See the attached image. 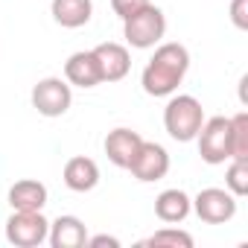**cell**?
<instances>
[{"mask_svg": "<svg viewBox=\"0 0 248 248\" xmlns=\"http://www.w3.org/2000/svg\"><path fill=\"white\" fill-rule=\"evenodd\" d=\"M187 70H190V50L178 41H167L155 47L152 59L140 73V85L149 96H170L178 91Z\"/></svg>", "mask_w": 248, "mask_h": 248, "instance_id": "obj_1", "label": "cell"}, {"mask_svg": "<svg viewBox=\"0 0 248 248\" xmlns=\"http://www.w3.org/2000/svg\"><path fill=\"white\" fill-rule=\"evenodd\" d=\"M204 123V108L190 93H170V102L164 108V129L172 140L190 143L196 140L199 129Z\"/></svg>", "mask_w": 248, "mask_h": 248, "instance_id": "obj_2", "label": "cell"}, {"mask_svg": "<svg viewBox=\"0 0 248 248\" xmlns=\"http://www.w3.org/2000/svg\"><path fill=\"white\" fill-rule=\"evenodd\" d=\"M164 35H167V15L155 3H146L143 9L123 21V38L135 50H152L164 41Z\"/></svg>", "mask_w": 248, "mask_h": 248, "instance_id": "obj_3", "label": "cell"}, {"mask_svg": "<svg viewBox=\"0 0 248 248\" xmlns=\"http://www.w3.org/2000/svg\"><path fill=\"white\" fill-rule=\"evenodd\" d=\"M199 143V155L204 164L219 167L225 161H231V117H204L202 129L196 135Z\"/></svg>", "mask_w": 248, "mask_h": 248, "instance_id": "obj_4", "label": "cell"}, {"mask_svg": "<svg viewBox=\"0 0 248 248\" xmlns=\"http://www.w3.org/2000/svg\"><path fill=\"white\" fill-rule=\"evenodd\" d=\"M50 219L41 210H12L6 219V239L15 248H38L47 242Z\"/></svg>", "mask_w": 248, "mask_h": 248, "instance_id": "obj_5", "label": "cell"}, {"mask_svg": "<svg viewBox=\"0 0 248 248\" xmlns=\"http://www.w3.org/2000/svg\"><path fill=\"white\" fill-rule=\"evenodd\" d=\"M32 99V108L41 114V117H64L73 105V91L70 85L62 79V76H44L38 79V85L32 88L30 93Z\"/></svg>", "mask_w": 248, "mask_h": 248, "instance_id": "obj_6", "label": "cell"}, {"mask_svg": "<svg viewBox=\"0 0 248 248\" xmlns=\"http://www.w3.org/2000/svg\"><path fill=\"white\" fill-rule=\"evenodd\" d=\"M193 213L204 225H225L236 216V196L225 187H204L193 199Z\"/></svg>", "mask_w": 248, "mask_h": 248, "instance_id": "obj_7", "label": "cell"}, {"mask_svg": "<svg viewBox=\"0 0 248 248\" xmlns=\"http://www.w3.org/2000/svg\"><path fill=\"white\" fill-rule=\"evenodd\" d=\"M126 170H129L138 181H143V184L161 181V178L170 172V152H167L161 143H155V140H143Z\"/></svg>", "mask_w": 248, "mask_h": 248, "instance_id": "obj_8", "label": "cell"}, {"mask_svg": "<svg viewBox=\"0 0 248 248\" xmlns=\"http://www.w3.org/2000/svg\"><path fill=\"white\" fill-rule=\"evenodd\" d=\"M64 82L70 88H96L102 85V67L93 50H79L64 62Z\"/></svg>", "mask_w": 248, "mask_h": 248, "instance_id": "obj_9", "label": "cell"}, {"mask_svg": "<svg viewBox=\"0 0 248 248\" xmlns=\"http://www.w3.org/2000/svg\"><path fill=\"white\" fill-rule=\"evenodd\" d=\"M140 143H143L140 132H135V129H129V126H117V129H111V132L105 135L102 149H105V155H108V161H111L114 167L126 170V167L132 164V158H135V152H138Z\"/></svg>", "mask_w": 248, "mask_h": 248, "instance_id": "obj_10", "label": "cell"}, {"mask_svg": "<svg viewBox=\"0 0 248 248\" xmlns=\"http://www.w3.org/2000/svg\"><path fill=\"white\" fill-rule=\"evenodd\" d=\"M99 67H102V82H120L126 79L132 70V53L126 44H117V41H102L93 47Z\"/></svg>", "mask_w": 248, "mask_h": 248, "instance_id": "obj_11", "label": "cell"}, {"mask_svg": "<svg viewBox=\"0 0 248 248\" xmlns=\"http://www.w3.org/2000/svg\"><path fill=\"white\" fill-rule=\"evenodd\" d=\"M62 181L67 190L73 193H91L96 184H99V167L93 158H85V155H76L64 164L62 170Z\"/></svg>", "mask_w": 248, "mask_h": 248, "instance_id": "obj_12", "label": "cell"}, {"mask_svg": "<svg viewBox=\"0 0 248 248\" xmlns=\"http://www.w3.org/2000/svg\"><path fill=\"white\" fill-rule=\"evenodd\" d=\"M47 242L53 248H82L88 242V225L79 219V216H59L50 222V233H47Z\"/></svg>", "mask_w": 248, "mask_h": 248, "instance_id": "obj_13", "label": "cell"}, {"mask_svg": "<svg viewBox=\"0 0 248 248\" xmlns=\"http://www.w3.org/2000/svg\"><path fill=\"white\" fill-rule=\"evenodd\" d=\"M190 213H193V199L184 190L170 187V190L158 193V199H155V216L164 225H181Z\"/></svg>", "mask_w": 248, "mask_h": 248, "instance_id": "obj_14", "label": "cell"}, {"mask_svg": "<svg viewBox=\"0 0 248 248\" xmlns=\"http://www.w3.org/2000/svg\"><path fill=\"white\" fill-rule=\"evenodd\" d=\"M50 15L59 27L64 30H79L91 21L93 15V0H53Z\"/></svg>", "mask_w": 248, "mask_h": 248, "instance_id": "obj_15", "label": "cell"}, {"mask_svg": "<svg viewBox=\"0 0 248 248\" xmlns=\"http://www.w3.org/2000/svg\"><path fill=\"white\" fill-rule=\"evenodd\" d=\"M47 187L35 178H21L9 187V204L12 210H44L47 204Z\"/></svg>", "mask_w": 248, "mask_h": 248, "instance_id": "obj_16", "label": "cell"}, {"mask_svg": "<svg viewBox=\"0 0 248 248\" xmlns=\"http://www.w3.org/2000/svg\"><path fill=\"white\" fill-rule=\"evenodd\" d=\"M143 245H152V248H193V236L181 228L167 225V228L155 231L152 236H146Z\"/></svg>", "mask_w": 248, "mask_h": 248, "instance_id": "obj_17", "label": "cell"}, {"mask_svg": "<svg viewBox=\"0 0 248 248\" xmlns=\"http://www.w3.org/2000/svg\"><path fill=\"white\" fill-rule=\"evenodd\" d=\"M231 158L248 161V114L245 111L231 117Z\"/></svg>", "mask_w": 248, "mask_h": 248, "instance_id": "obj_18", "label": "cell"}, {"mask_svg": "<svg viewBox=\"0 0 248 248\" xmlns=\"http://www.w3.org/2000/svg\"><path fill=\"white\" fill-rule=\"evenodd\" d=\"M225 190H231L236 199L248 196V161H236V158L228 161V170H225Z\"/></svg>", "mask_w": 248, "mask_h": 248, "instance_id": "obj_19", "label": "cell"}, {"mask_svg": "<svg viewBox=\"0 0 248 248\" xmlns=\"http://www.w3.org/2000/svg\"><path fill=\"white\" fill-rule=\"evenodd\" d=\"M149 3V0H111V9H114V15L120 18V21H126L129 15H135L138 9H143Z\"/></svg>", "mask_w": 248, "mask_h": 248, "instance_id": "obj_20", "label": "cell"}, {"mask_svg": "<svg viewBox=\"0 0 248 248\" xmlns=\"http://www.w3.org/2000/svg\"><path fill=\"white\" fill-rule=\"evenodd\" d=\"M231 24L236 30H248V0H233L231 3Z\"/></svg>", "mask_w": 248, "mask_h": 248, "instance_id": "obj_21", "label": "cell"}, {"mask_svg": "<svg viewBox=\"0 0 248 248\" xmlns=\"http://www.w3.org/2000/svg\"><path fill=\"white\" fill-rule=\"evenodd\" d=\"M88 248H120V239L117 236H108V233H96V236H88V242H85Z\"/></svg>", "mask_w": 248, "mask_h": 248, "instance_id": "obj_22", "label": "cell"}]
</instances>
